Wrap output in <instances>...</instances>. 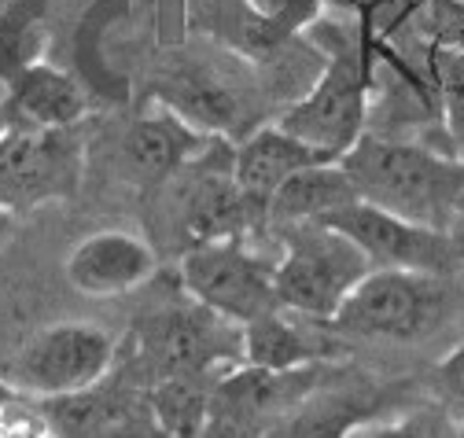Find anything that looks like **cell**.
I'll return each mask as SVG.
<instances>
[{
    "mask_svg": "<svg viewBox=\"0 0 464 438\" xmlns=\"http://www.w3.org/2000/svg\"><path fill=\"white\" fill-rule=\"evenodd\" d=\"M450 309V277L413 269H372L328 320V332L380 343H417L439 332Z\"/></svg>",
    "mask_w": 464,
    "mask_h": 438,
    "instance_id": "cell-6",
    "label": "cell"
},
{
    "mask_svg": "<svg viewBox=\"0 0 464 438\" xmlns=\"http://www.w3.org/2000/svg\"><path fill=\"white\" fill-rule=\"evenodd\" d=\"M276 240V299L287 313L328 324L369 272L365 251L324 222L269 229Z\"/></svg>",
    "mask_w": 464,
    "mask_h": 438,
    "instance_id": "cell-5",
    "label": "cell"
},
{
    "mask_svg": "<svg viewBox=\"0 0 464 438\" xmlns=\"http://www.w3.org/2000/svg\"><path fill=\"white\" fill-rule=\"evenodd\" d=\"M0 438H60V434L34 413V416H5L0 420Z\"/></svg>",
    "mask_w": 464,
    "mask_h": 438,
    "instance_id": "cell-25",
    "label": "cell"
},
{
    "mask_svg": "<svg viewBox=\"0 0 464 438\" xmlns=\"http://www.w3.org/2000/svg\"><path fill=\"white\" fill-rule=\"evenodd\" d=\"M237 365H244V324L185 295L137 317L114 368L151 387L169 376H221Z\"/></svg>",
    "mask_w": 464,
    "mask_h": 438,
    "instance_id": "cell-3",
    "label": "cell"
},
{
    "mask_svg": "<svg viewBox=\"0 0 464 438\" xmlns=\"http://www.w3.org/2000/svg\"><path fill=\"white\" fill-rule=\"evenodd\" d=\"M5 96H8L12 122L44 126V129L82 126L92 107L89 89L67 67L52 63V60H37L26 71H19L5 85Z\"/></svg>",
    "mask_w": 464,
    "mask_h": 438,
    "instance_id": "cell-16",
    "label": "cell"
},
{
    "mask_svg": "<svg viewBox=\"0 0 464 438\" xmlns=\"http://www.w3.org/2000/svg\"><path fill=\"white\" fill-rule=\"evenodd\" d=\"M232 158H237V140L214 137L192 162L148 192L151 225L166 251L181 258L185 251L210 240L269 233L266 206L240 188Z\"/></svg>",
    "mask_w": 464,
    "mask_h": 438,
    "instance_id": "cell-2",
    "label": "cell"
},
{
    "mask_svg": "<svg viewBox=\"0 0 464 438\" xmlns=\"http://www.w3.org/2000/svg\"><path fill=\"white\" fill-rule=\"evenodd\" d=\"M464 222V195H460V203H457V225Z\"/></svg>",
    "mask_w": 464,
    "mask_h": 438,
    "instance_id": "cell-27",
    "label": "cell"
},
{
    "mask_svg": "<svg viewBox=\"0 0 464 438\" xmlns=\"http://www.w3.org/2000/svg\"><path fill=\"white\" fill-rule=\"evenodd\" d=\"M218 376H169L148 387L151 409L166 438H203L210 424V395Z\"/></svg>",
    "mask_w": 464,
    "mask_h": 438,
    "instance_id": "cell-20",
    "label": "cell"
},
{
    "mask_svg": "<svg viewBox=\"0 0 464 438\" xmlns=\"http://www.w3.org/2000/svg\"><path fill=\"white\" fill-rule=\"evenodd\" d=\"M85 174V140L78 126L44 129L8 122L0 137V210L30 214L44 203L71 199Z\"/></svg>",
    "mask_w": 464,
    "mask_h": 438,
    "instance_id": "cell-9",
    "label": "cell"
},
{
    "mask_svg": "<svg viewBox=\"0 0 464 438\" xmlns=\"http://www.w3.org/2000/svg\"><path fill=\"white\" fill-rule=\"evenodd\" d=\"M67 284L85 299H119L144 288L159 272V251L151 240L130 229L89 233L67 254Z\"/></svg>",
    "mask_w": 464,
    "mask_h": 438,
    "instance_id": "cell-15",
    "label": "cell"
},
{
    "mask_svg": "<svg viewBox=\"0 0 464 438\" xmlns=\"http://www.w3.org/2000/svg\"><path fill=\"white\" fill-rule=\"evenodd\" d=\"M328 372V361L292 372H269L255 365H237L221 372L214 379L210 424L203 438H266Z\"/></svg>",
    "mask_w": 464,
    "mask_h": 438,
    "instance_id": "cell-10",
    "label": "cell"
},
{
    "mask_svg": "<svg viewBox=\"0 0 464 438\" xmlns=\"http://www.w3.org/2000/svg\"><path fill=\"white\" fill-rule=\"evenodd\" d=\"M210 140H214L210 133H199L196 126H188L178 111H169L166 103L148 100L144 111L114 133L111 167L126 185L155 192L166 177L178 174L185 162H192Z\"/></svg>",
    "mask_w": 464,
    "mask_h": 438,
    "instance_id": "cell-14",
    "label": "cell"
},
{
    "mask_svg": "<svg viewBox=\"0 0 464 438\" xmlns=\"http://www.w3.org/2000/svg\"><path fill=\"white\" fill-rule=\"evenodd\" d=\"M457 438H464V420H460V434H457Z\"/></svg>",
    "mask_w": 464,
    "mask_h": 438,
    "instance_id": "cell-29",
    "label": "cell"
},
{
    "mask_svg": "<svg viewBox=\"0 0 464 438\" xmlns=\"http://www.w3.org/2000/svg\"><path fill=\"white\" fill-rule=\"evenodd\" d=\"M446 5H457V8H464V0H446Z\"/></svg>",
    "mask_w": 464,
    "mask_h": 438,
    "instance_id": "cell-28",
    "label": "cell"
},
{
    "mask_svg": "<svg viewBox=\"0 0 464 438\" xmlns=\"http://www.w3.org/2000/svg\"><path fill=\"white\" fill-rule=\"evenodd\" d=\"M266 96L255 63L232 56L218 44V56L203 52H173L166 56L151 78L148 100L166 103L188 126L210 137L240 140L247 137L258 115V100Z\"/></svg>",
    "mask_w": 464,
    "mask_h": 438,
    "instance_id": "cell-4",
    "label": "cell"
},
{
    "mask_svg": "<svg viewBox=\"0 0 464 438\" xmlns=\"http://www.w3.org/2000/svg\"><path fill=\"white\" fill-rule=\"evenodd\" d=\"M420 398L428 395H417L405 379H372L332 368L266 438H351L362 424L391 416Z\"/></svg>",
    "mask_w": 464,
    "mask_h": 438,
    "instance_id": "cell-11",
    "label": "cell"
},
{
    "mask_svg": "<svg viewBox=\"0 0 464 438\" xmlns=\"http://www.w3.org/2000/svg\"><path fill=\"white\" fill-rule=\"evenodd\" d=\"M362 203L354 181L346 177L339 162H317V167L287 177L273 195H269V229L280 225H306V222H328L332 214Z\"/></svg>",
    "mask_w": 464,
    "mask_h": 438,
    "instance_id": "cell-18",
    "label": "cell"
},
{
    "mask_svg": "<svg viewBox=\"0 0 464 438\" xmlns=\"http://www.w3.org/2000/svg\"><path fill=\"white\" fill-rule=\"evenodd\" d=\"M424 395L439 402L446 413H453L457 420H464V343L431 365L424 379Z\"/></svg>",
    "mask_w": 464,
    "mask_h": 438,
    "instance_id": "cell-23",
    "label": "cell"
},
{
    "mask_svg": "<svg viewBox=\"0 0 464 438\" xmlns=\"http://www.w3.org/2000/svg\"><path fill=\"white\" fill-rule=\"evenodd\" d=\"M37 416L60 438H166L155 420L148 387L114 368L96 387L41 398Z\"/></svg>",
    "mask_w": 464,
    "mask_h": 438,
    "instance_id": "cell-13",
    "label": "cell"
},
{
    "mask_svg": "<svg viewBox=\"0 0 464 438\" xmlns=\"http://www.w3.org/2000/svg\"><path fill=\"white\" fill-rule=\"evenodd\" d=\"M48 48V0H15L0 12V85L44 60Z\"/></svg>",
    "mask_w": 464,
    "mask_h": 438,
    "instance_id": "cell-21",
    "label": "cell"
},
{
    "mask_svg": "<svg viewBox=\"0 0 464 438\" xmlns=\"http://www.w3.org/2000/svg\"><path fill=\"white\" fill-rule=\"evenodd\" d=\"M457 434H460V420L431 398H420L391 416L369 420L358 431H351V438H457Z\"/></svg>",
    "mask_w": 464,
    "mask_h": 438,
    "instance_id": "cell-22",
    "label": "cell"
},
{
    "mask_svg": "<svg viewBox=\"0 0 464 438\" xmlns=\"http://www.w3.org/2000/svg\"><path fill=\"white\" fill-rule=\"evenodd\" d=\"M251 12L258 19H266L273 30L295 37V33H306L321 15H324V5L328 0H247Z\"/></svg>",
    "mask_w": 464,
    "mask_h": 438,
    "instance_id": "cell-24",
    "label": "cell"
},
{
    "mask_svg": "<svg viewBox=\"0 0 464 438\" xmlns=\"http://www.w3.org/2000/svg\"><path fill=\"white\" fill-rule=\"evenodd\" d=\"M324 324H314L306 332L303 324L287 317V309H273L251 324H244V365L269 368V372H292L317 361H328L335 347L317 332Z\"/></svg>",
    "mask_w": 464,
    "mask_h": 438,
    "instance_id": "cell-19",
    "label": "cell"
},
{
    "mask_svg": "<svg viewBox=\"0 0 464 438\" xmlns=\"http://www.w3.org/2000/svg\"><path fill=\"white\" fill-rule=\"evenodd\" d=\"M358 199L410 222L457 233V203L464 195V158L450 148L413 137L365 133L339 158Z\"/></svg>",
    "mask_w": 464,
    "mask_h": 438,
    "instance_id": "cell-1",
    "label": "cell"
},
{
    "mask_svg": "<svg viewBox=\"0 0 464 438\" xmlns=\"http://www.w3.org/2000/svg\"><path fill=\"white\" fill-rule=\"evenodd\" d=\"M317 162H332V158H324L317 148H310L295 133H287L284 126L262 122L247 137L237 140V158H232V170H237L240 188L269 210V195L287 177H295V174L317 167Z\"/></svg>",
    "mask_w": 464,
    "mask_h": 438,
    "instance_id": "cell-17",
    "label": "cell"
},
{
    "mask_svg": "<svg viewBox=\"0 0 464 438\" xmlns=\"http://www.w3.org/2000/svg\"><path fill=\"white\" fill-rule=\"evenodd\" d=\"M324 225L351 236L372 269H413L435 272V277H453L464 262V240L446 229H431L410 217H398L372 203H354L332 214Z\"/></svg>",
    "mask_w": 464,
    "mask_h": 438,
    "instance_id": "cell-12",
    "label": "cell"
},
{
    "mask_svg": "<svg viewBox=\"0 0 464 438\" xmlns=\"http://www.w3.org/2000/svg\"><path fill=\"white\" fill-rule=\"evenodd\" d=\"M122 343L89 320H60L34 332L5 365V383L30 398H63L96 387L119 365Z\"/></svg>",
    "mask_w": 464,
    "mask_h": 438,
    "instance_id": "cell-7",
    "label": "cell"
},
{
    "mask_svg": "<svg viewBox=\"0 0 464 438\" xmlns=\"http://www.w3.org/2000/svg\"><path fill=\"white\" fill-rule=\"evenodd\" d=\"M178 284L185 295L237 324L284 309L276 299V258L262 254L255 236L210 240L185 251L178 258Z\"/></svg>",
    "mask_w": 464,
    "mask_h": 438,
    "instance_id": "cell-8",
    "label": "cell"
},
{
    "mask_svg": "<svg viewBox=\"0 0 464 438\" xmlns=\"http://www.w3.org/2000/svg\"><path fill=\"white\" fill-rule=\"evenodd\" d=\"M8 122H12V115H8V96H5V85H0V137H5Z\"/></svg>",
    "mask_w": 464,
    "mask_h": 438,
    "instance_id": "cell-26",
    "label": "cell"
}]
</instances>
